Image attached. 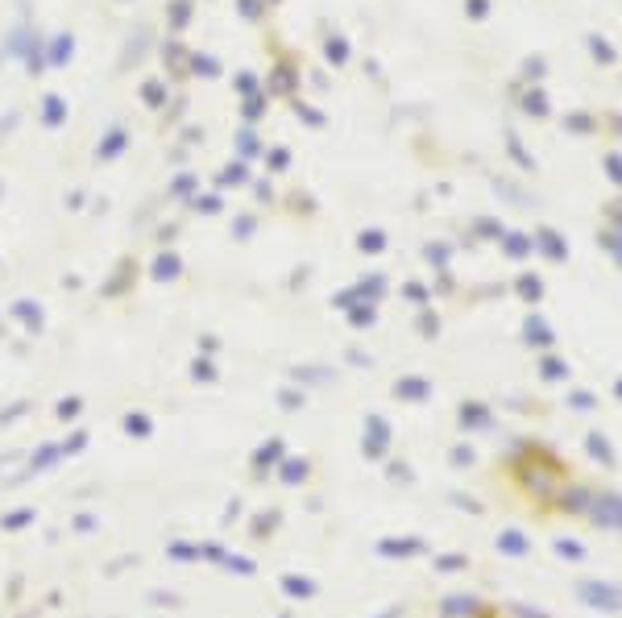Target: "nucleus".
Returning <instances> with one entry per match:
<instances>
[{
    "instance_id": "obj_1",
    "label": "nucleus",
    "mask_w": 622,
    "mask_h": 618,
    "mask_svg": "<svg viewBox=\"0 0 622 618\" xmlns=\"http://www.w3.org/2000/svg\"><path fill=\"white\" fill-rule=\"evenodd\" d=\"M386 618H581V614L511 594V589H440V594L399 606Z\"/></svg>"
}]
</instances>
